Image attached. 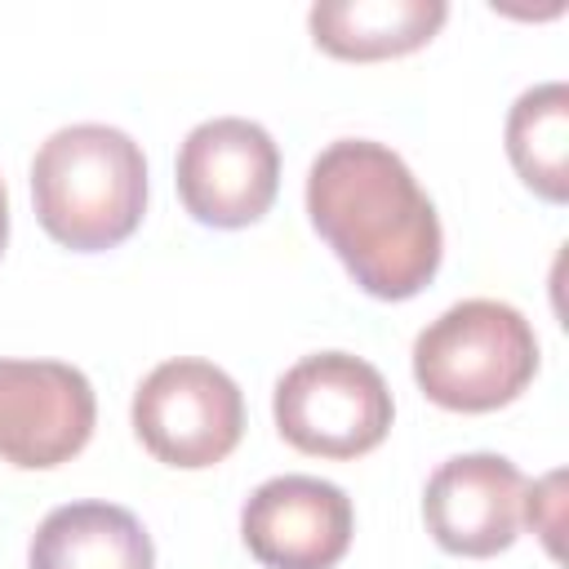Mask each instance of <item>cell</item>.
Instances as JSON below:
<instances>
[{
	"instance_id": "obj_1",
	"label": "cell",
	"mask_w": 569,
	"mask_h": 569,
	"mask_svg": "<svg viewBox=\"0 0 569 569\" xmlns=\"http://www.w3.org/2000/svg\"><path fill=\"white\" fill-rule=\"evenodd\" d=\"M307 213L351 280L382 302L422 293L440 271L445 236L436 204L382 142H329L307 173Z\"/></svg>"
},
{
	"instance_id": "obj_2",
	"label": "cell",
	"mask_w": 569,
	"mask_h": 569,
	"mask_svg": "<svg viewBox=\"0 0 569 569\" xmlns=\"http://www.w3.org/2000/svg\"><path fill=\"white\" fill-rule=\"evenodd\" d=\"M31 200L58 244L76 253L111 249L138 231L147 209L142 147L116 124H67L31 160Z\"/></svg>"
},
{
	"instance_id": "obj_3",
	"label": "cell",
	"mask_w": 569,
	"mask_h": 569,
	"mask_svg": "<svg viewBox=\"0 0 569 569\" xmlns=\"http://www.w3.org/2000/svg\"><path fill=\"white\" fill-rule=\"evenodd\" d=\"M538 373L533 325L498 298L440 311L413 342V378L440 409L489 413L511 405Z\"/></svg>"
},
{
	"instance_id": "obj_4",
	"label": "cell",
	"mask_w": 569,
	"mask_h": 569,
	"mask_svg": "<svg viewBox=\"0 0 569 569\" xmlns=\"http://www.w3.org/2000/svg\"><path fill=\"white\" fill-rule=\"evenodd\" d=\"M276 427L311 458H360L391 431L396 405L387 378L351 351L302 356L276 382Z\"/></svg>"
},
{
	"instance_id": "obj_5",
	"label": "cell",
	"mask_w": 569,
	"mask_h": 569,
	"mask_svg": "<svg viewBox=\"0 0 569 569\" xmlns=\"http://www.w3.org/2000/svg\"><path fill=\"white\" fill-rule=\"evenodd\" d=\"M133 431L169 467L200 471L222 462L244 436V396L209 360H164L133 391Z\"/></svg>"
},
{
	"instance_id": "obj_6",
	"label": "cell",
	"mask_w": 569,
	"mask_h": 569,
	"mask_svg": "<svg viewBox=\"0 0 569 569\" xmlns=\"http://www.w3.org/2000/svg\"><path fill=\"white\" fill-rule=\"evenodd\" d=\"M280 191V151L271 133L244 116L196 124L178 147V196L204 227H249Z\"/></svg>"
},
{
	"instance_id": "obj_7",
	"label": "cell",
	"mask_w": 569,
	"mask_h": 569,
	"mask_svg": "<svg viewBox=\"0 0 569 569\" xmlns=\"http://www.w3.org/2000/svg\"><path fill=\"white\" fill-rule=\"evenodd\" d=\"M89 378L62 360H0V462L44 471L76 458L93 436Z\"/></svg>"
},
{
	"instance_id": "obj_8",
	"label": "cell",
	"mask_w": 569,
	"mask_h": 569,
	"mask_svg": "<svg viewBox=\"0 0 569 569\" xmlns=\"http://www.w3.org/2000/svg\"><path fill=\"white\" fill-rule=\"evenodd\" d=\"M356 533L351 498L320 476H276L240 511V538L267 569H333Z\"/></svg>"
},
{
	"instance_id": "obj_9",
	"label": "cell",
	"mask_w": 569,
	"mask_h": 569,
	"mask_svg": "<svg viewBox=\"0 0 569 569\" xmlns=\"http://www.w3.org/2000/svg\"><path fill=\"white\" fill-rule=\"evenodd\" d=\"M525 476L502 453H458L440 462L422 493L427 533L453 556H498L516 542Z\"/></svg>"
},
{
	"instance_id": "obj_10",
	"label": "cell",
	"mask_w": 569,
	"mask_h": 569,
	"mask_svg": "<svg viewBox=\"0 0 569 569\" xmlns=\"http://www.w3.org/2000/svg\"><path fill=\"white\" fill-rule=\"evenodd\" d=\"M27 569H156V547L129 507L67 502L31 533Z\"/></svg>"
},
{
	"instance_id": "obj_11",
	"label": "cell",
	"mask_w": 569,
	"mask_h": 569,
	"mask_svg": "<svg viewBox=\"0 0 569 569\" xmlns=\"http://www.w3.org/2000/svg\"><path fill=\"white\" fill-rule=\"evenodd\" d=\"M449 18L445 0H325L311 4V40L351 62L396 58L422 49Z\"/></svg>"
},
{
	"instance_id": "obj_12",
	"label": "cell",
	"mask_w": 569,
	"mask_h": 569,
	"mask_svg": "<svg viewBox=\"0 0 569 569\" xmlns=\"http://www.w3.org/2000/svg\"><path fill=\"white\" fill-rule=\"evenodd\" d=\"M507 156L529 191L551 204L569 200V84L547 80L511 102Z\"/></svg>"
},
{
	"instance_id": "obj_13",
	"label": "cell",
	"mask_w": 569,
	"mask_h": 569,
	"mask_svg": "<svg viewBox=\"0 0 569 569\" xmlns=\"http://www.w3.org/2000/svg\"><path fill=\"white\" fill-rule=\"evenodd\" d=\"M560 489H565V471H551L538 485H525V511H520V520H529L533 533H542L551 556H560V507H565Z\"/></svg>"
},
{
	"instance_id": "obj_14",
	"label": "cell",
	"mask_w": 569,
	"mask_h": 569,
	"mask_svg": "<svg viewBox=\"0 0 569 569\" xmlns=\"http://www.w3.org/2000/svg\"><path fill=\"white\" fill-rule=\"evenodd\" d=\"M4 240H9V191H4V178H0V253H4Z\"/></svg>"
}]
</instances>
